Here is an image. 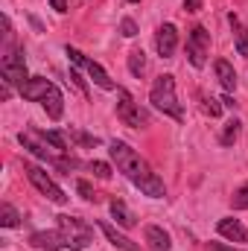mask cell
Returning a JSON list of instances; mask_svg holds the SVG:
<instances>
[{"instance_id":"cell-1","label":"cell","mask_w":248,"mask_h":251,"mask_svg":"<svg viewBox=\"0 0 248 251\" xmlns=\"http://www.w3.org/2000/svg\"><path fill=\"white\" fill-rule=\"evenodd\" d=\"M94 240V225H88L79 216H56L53 231H35L29 237V246L38 251H82L91 246Z\"/></svg>"},{"instance_id":"cell-2","label":"cell","mask_w":248,"mask_h":251,"mask_svg":"<svg viewBox=\"0 0 248 251\" xmlns=\"http://www.w3.org/2000/svg\"><path fill=\"white\" fill-rule=\"evenodd\" d=\"M111 158H114L117 170H120L143 196H149V199H164V196H167V187H164V181L158 178V173H155L128 143L114 140V143H111Z\"/></svg>"},{"instance_id":"cell-3","label":"cell","mask_w":248,"mask_h":251,"mask_svg":"<svg viewBox=\"0 0 248 251\" xmlns=\"http://www.w3.org/2000/svg\"><path fill=\"white\" fill-rule=\"evenodd\" d=\"M21 97L29 100V102H41L50 120H59V117L64 114L62 91H59L50 79H44V76H29V82L21 88Z\"/></svg>"},{"instance_id":"cell-4","label":"cell","mask_w":248,"mask_h":251,"mask_svg":"<svg viewBox=\"0 0 248 251\" xmlns=\"http://www.w3.org/2000/svg\"><path fill=\"white\" fill-rule=\"evenodd\" d=\"M149 102H152L158 111H164L167 117H173V120H178V123L184 120V108H181V102H178V97H175V76H170V73L158 76V79L152 82Z\"/></svg>"},{"instance_id":"cell-5","label":"cell","mask_w":248,"mask_h":251,"mask_svg":"<svg viewBox=\"0 0 248 251\" xmlns=\"http://www.w3.org/2000/svg\"><path fill=\"white\" fill-rule=\"evenodd\" d=\"M0 73H3V85H15L18 91L29 82V76H26V59H24V47L3 50Z\"/></svg>"},{"instance_id":"cell-6","label":"cell","mask_w":248,"mask_h":251,"mask_svg":"<svg viewBox=\"0 0 248 251\" xmlns=\"http://www.w3.org/2000/svg\"><path fill=\"white\" fill-rule=\"evenodd\" d=\"M24 173H26V178L32 181V187L38 190L47 201H53V204H67V196H64V190L41 170V167H35V164H24Z\"/></svg>"},{"instance_id":"cell-7","label":"cell","mask_w":248,"mask_h":251,"mask_svg":"<svg viewBox=\"0 0 248 251\" xmlns=\"http://www.w3.org/2000/svg\"><path fill=\"white\" fill-rule=\"evenodd\" d=\"M117 117H120L125 126H131V128L149 126V114L140 108V102H134V97H131L125 88H117Z\"/></svg>"},{"instance_id":"cell-8","label":"cell","mask_w":248,"mask_h":251,"mask_svg":"<svg viewBox=\"0 0 248 251\" xmlns=\"http://www.w3.org/2000/svg\"><path fill=\"white\" fill-rule=\"evenodd\" d=\"M210 53V32L204 26H193V32L187 35V59L193 67H204Z\"/></svg>"},{"instance_id":"cell-9","label":"cell","mask_w":248,"mask_h":251,"mask_svg":"<svg viewBox=\"0 0 248 251\" xmlns=\"http://www.w3.org/2000/svg\"><path fill=\"white\" fill-rule=\"evenodd\" d=\"M155 47H158V56H161V59H173L175 50H178V29H175L173 24L158 26V32H155Z\"/></svg>"},{"instance_id":"cell-10","label":"cell","mask_w":248,"mask_h":251,"mask_svg":"<svg viewBox=\"0 0 248 251\" xmlns=\"http://www.w3.org/2000/svg\"><path fill=\"white\" fill-rule=\"evenodd\" d=\"M216 231H219V237H225V240H231V243H248V228L240 219H234V216L219 219Z\"/></svg>"},{"instance_id":"cell-11","label":"cell","mask_w":248,"mask_h":251,"mask_svg":"<svg viewBox=\"0 0 248 251\" xmlns=\"http://www.w3.org/2000/svg\"><path fill=\"white\" fill-rule=\"evenodd\" d=\"M97 225H99V231L105 234V240H108L114 249H120V251H140V246H137V243H131L125 234H120L111 222H97Z\"/></svg>"},{"instance_id":"cell-12","label":"cell","mask_w":248,"mask_h":251,"mask_svg":"<svg viewBox=\"0 0 248 251\" xmlns=\"http://www.w3.org/2000/svg\"><path fill=\"white\" fill-rule=\"evenodd\" d=\"M143 237H146V246H149V251H170V249H173L170 234H167L164 228H158V225H146Z\"/></svg>"},{"instance_id":"cell-13","label":"cell","mask_w":248,"mask_h":251,"mask_svg":"<svg viewBox=\"0 0 248 251\" xmlns=\"http://www.w3.org/2000/svg\"><path fill=\"white\" fill-rule=\"evenodd\" d=\"M82 67L88 70V76L94 79V85H97V88H102V91H117L114 79H111V76L102 70V64H97L94 59H88V56H85V64H82Z\"/></svg>"},{"instance_id":"cell-14","label":"cell","mask_w":248,"mask_h":251,"mask_svg":"<svg viewBox=\"0 0 248 251\" xmlns=\"http://www.w3.org/2000/svg\"><path fill=\"white\" fill-rule=\"evenodd\" d=\"M213 67H216V79H219V85H222L225 91H237V70L231 67V62L219 59Z\"/></svg>"},{"instance_id":"cell-15","label":"cell","mask_w":248,"mask_h":251,"mask_svg":"<svg viewBox=\"0 0 248 251\" xmlns=\"http://www.w3.org/2000/svg\"><path fill=\"white\" fill-rule=\"evenodd\" d=\"M228 21H231V26H234V47H237V53L248 59V29L240 24V18H237L234 12L228 15Z\"/></svg>"},{"instance_id":"cell-16","label":"cell","mask_w":248,"mask_h":251,"mask_svg":"<svg viewBox=\"0 0 248 251\" xmlns=\"http://www.w3.org/2000/svg\"><path fill=\"white\" fill-rule=\"evenodd\" d=\"M111 216H114V219H117V225H123V228H131V225H134L131 210L125 207L120 199H111Z\"/></svg>"},{"instance_id":"cell-17","label":"cell","mask_w":248,"mask_h":251,"mask_svg":"<svg viewBox=\"0 0 248 251\" xmlns=\"http://www.w3.org/2000/svg\"><path fill=\"white\" fill-rule=\"evenodd\" d=\"M128 73L137 76V79L146 73V53H143V50H131V53H128Z\"/></svg>"},{"instance_id":"cell-18","label":"cell","mask_w":248,"mask_h":251,"mask_svg":"<svg viewBox=\"0 0 248 251\" xmlns=\"http://www.w3.org/2000/svg\"><path fill=\"white\" fill-rule=\"evenodd\" d=\"M0 225H3V228H15V225H21V213H18L9 201L0 204Z\"/></svg>"},{"instance_id":"cell-19","label":"cell","mask_w":248,"mask_h":251,"mask_svg":"<svg viewBox=\"0 0 248 251\" xmlns=\"http://www.w3.org/2000/svg\"><path fill=\"white\" fill-rule=\"evenodd\" d=\"M41 134H44V140H47V143H50L59 155H64V152H67V140H64L62 131H41Z\"/></svg>"},{"instance_id":"cell-20","label":"cell","mask_w":248,"mask_h":251,"mask_svg":"<svg viewBox=\"0 0 248 251\" xmlns=\"http://www.w3.org/2000/svg\"><path fill=\"white\" fill-rule=\"evenodd\" d=\"M240 137V120H231V123L225 126V131H222V137H219V143L222 146H234V140Z\"/></svg>"},{"instance_id":"cell-21","label":"cell","mask_w":248,"mask_h":251,"mask_svg":"<svg viewBox=\"0 0 248 251\" xmlns=\"http://www.w3.org/2000/svg\"><path fill=\"white\" fill-rule=\"evenodd\" d=\"M70 137H73L79 146H99V137H94V134H88V131H82V128H70Z\"/></svg>"},{"instance_id":"cell-22","label":"cell","mask_w":248,"mask_h":251,"mask_svg":"<svg viewBox=\"0 0 248 251\" xmlns=\"http://www.w3.org/2000/svg\"><path fill=\"white\" fill-rule=\"evenodd\" d=\"M91 173H94L97 178H102V181H108V178H111V167H108V164H102V161H94V164H91Z\"/></svg>"},{"instance_id":"cell-23","label":"cell","mask_w":248,"mask_h":251,"mask_svg":"<svg viewBox=\"0 0 248 251\" xmlns=\"http://www.w3.org/2000/svg\"><path fill=\"white\" fill-rule=\"evenodd\" d=\"M234 207H237V210H248V184L234 196Z\"/></svg>"},{"instance_id":"cell-24","label":"cell","mask_w":248,"mask_h":251,"mask_svg":"<svg viewBox=\"0 0 248 251\" xmlns=\"http://www.w3.org/2000/svg\"><path fill=\"white\" fill-rule=\"evenodd\" d=\"M120 32H123L125 38H134V35H137V24H134L131 18H123V24H120Z\"/></svg>"},{"instance_id":"cell-25","label":"cell","mask_w":248,"mask_h":251,"mask_svg":"<svg viewBox=\"0 0 248 251\" xmlns=\"http://www.w3.org/2000/svg\"><path fill=\"white\" fill-rule=\"evenodd\" d=\"M76 190L82 193V199H88V201H97V193L91 190V184H88V181H76Z\"/></svg>"},{"instance_id":"cell-26","label":"cell","mask_w":248,"mask_h":251,"mask_svg":"<svg viewBox=\"0 0 248 251\" xmlns=\"http://www.w3.org/2000/svg\"><path fill=\"white\" fill-rule=\"evenodd\" d=\"M204 111H207L210 117H219V114H222V105H219L216 100H207V97H204Z\"/></svg>"},{"instance_id":"cell-27","label":"cell","mask_w":248,"mask_h":251,"mask_svg":"<svg viewBox=\"0 0 248 251\" xmlns=\"http://www.w3.org/2000/svg\"><path fill=\"white\" fill-rule=\"evenodd\" d=\"M70 79H73V82H76V88H79V91H82V94H88V85H85V79H82V76H79V73H76V70H70Z\"/></svg>"},{"instance_id":"cell-28","label":"cell","mask_w":248,"mask_h":251,"mask_svg":"<svg viewBox=\"0 0 248 251\" xmlns=\"http://www.w3.org/2000/svg\"><path fill=\"white\" fill-rule=\"evenodd\" d=\"M184 9L187 12H198L201 9V0H184Z\"/></svg>"},{"instance_id":"cell-29","label":"cell","mask_w":248,"mask_h":251,"mask_svg":"<svg viewBox=\"0 0 248 251\" xmlns=\"http://www.w3.org/2000/svg\"><path fill=\"white\" fill-rule=\"evenodd\" d=\"M50 3H53L56 12H67V0H50Z\"/></svg>"},{"instance_id":"cell-30","label":"cell","mask_w":248,"mask_h":251,"mask_svg":"<svg viewBox=\"0 0 248 251\" xmlns=\"http://www.w3.org/2000/svg\"><path fill=\"white\" fill-rule=\"evenodd\" d=\"M207 251H234V249H228V246H222V243H210Z\"/></svg>"},{"instance_id":"cell-31","label":"cell","mask_w":248,"mask_h":251,"mask_svg":"<svg viewBox=\"0 0 248 251\" xmlns=\"http://www.w3.org/2000/svg\"><path fill=\"white\" fill-rule=\"evenodd\" d=\"M128 3H137V0H128Z\"/></svg>"}]
</instances>
